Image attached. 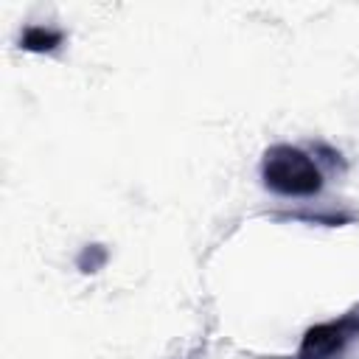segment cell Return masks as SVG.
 <instances>
[{"instance_id":"cell-1","label":"cell","mask_w":359,"mask_h":359,"mask_svg":"<svg viewBox=\"0 0 359 359\" xmlns=\"http://www.w3.org/2000/svg\"><path fill=\"white\" fill-rule=\"evenodd\" d=\"M264 185L283 196H314L323 188V171L317 168L314 157L294 146H272L261 163Z\"/></svg>"},{"instance_id":"cell-2","label":"cell","mask_w":359,"mask_h":359,"mask_svg":"<svg viewBox=\"0 0 359 359\" xmlns=\"http://www.w3.org/2000/svg\"><path fill=\"white\" fill-rule=\"evenodd\" d=\"M353 339H359V306L337 320L311 325L303 334L294 359H342L353 345Z\"/></svg>"}]
</instances>
